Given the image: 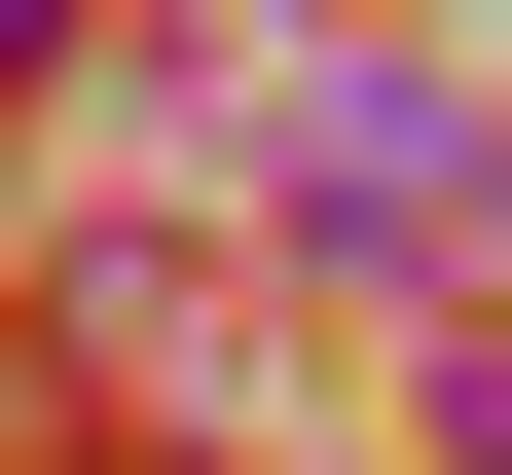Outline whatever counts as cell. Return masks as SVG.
I'll return each instance as SVG.
<instances>
[{
    "mask_svg": "<svg viewBox=\"0 0 512 475\" xmlns=\"http://www.w3.org/2000/svg\"><path fill=\"white\" fill-rule=\"evenodd\" d=\"M256 147L330 183V256H476V110L439 74H256Z\"/></svg>",
    "mask_w": 512,
    "mask_h": 475,
    "instance_id": "obj_1",
    "label": "cell"
},
{
    "mask_svg": "<svg viewBox=\"0 0 512 475\" xmlns=\"http://www.w3.org/2000/svg\"><path fill=\"white\" fill-rule=\"evenodd\" d=\"M0 74H37V0H0Z\"/></svg>",
    "mask_w": 512,
    "mask_h": 475,
    "instance_id": "obj_2",
    "label": "cell"
},
{
    "mask_svg": "<svg viewBox=\"0 0 512 475\" xmlns=\"http://www.w3.org/2000/svg\"><path fill=\"white\" fill-rule=\"evenodd\" d=\"M476 475H512V402H476Z\"/></svg>",
    "mask_w": 512,
    "mask_h": 475,
    "instance_id": "obj_3",
    "label": "cell"
}]
</instances>
